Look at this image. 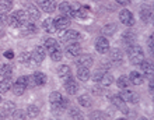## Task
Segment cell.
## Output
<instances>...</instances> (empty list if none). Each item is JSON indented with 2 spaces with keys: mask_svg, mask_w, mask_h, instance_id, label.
Masks as SVG:
<instances>
[{
  "mask_svg": "<svg viewBox=\"0 0 154 120\" xmlns=\"http://www.w3.org/2000/svg\"><path fill=\"white\" fill-rule=\"evenodd\" d=\"M128 50V56H129V62L130 64H140L142 60H144V52H143V49L139 46V45H132L130 48L126 49Z\"/></svg>",
  "mask_w": 154,
  "mask_h": 120,
  "instance_id": "cell-1",
  "label": "cell"
},
{
  "mask_svg": "<svg viewBox=\"0 0 154 120\" xmlns=\"http://www.w3.org/2000/svg\"><path fill=\"white\" fill-rule=\"evenodd\" d=\"M60 39H62V42H65V44L77 42V40L80 39V34L77 31H74V29H66V31L60 35Z\"/></svg>",
  "mask_w": 154,
  "mask_h": 120,
  "instance_id": "cell-2",
  "label": "cell"
},
{
  "mask_svg": "<svg viewBox=\"0 0 154 120\" xmlns=\"http://www.w3.org/2000/svg\"><path fill=\"white\" fill-rule=\"evenodd\" d=\"M95 49L101 55L108 53V50H109V42H108V39H106L105 36H98L97 38V40H95Z\"/></svg>",
  "mask_w": 154,
  "mask_h": 120,
  "instance_id": "cell-3",
  "label": "cell"
},
{
  "mask_svg": "<svg viewBox=\"0 0 154 120\" xmlns=\"http://www.w3.org/2000/svg\"><path fill=\"white\" fill-rule=\"evenodd\" d=\"M119 20H121V22L125 24L126 27H132V25L134 24V17L128 8L121 10V13H119Z\"/></svg>",
  "mask_w": 154,
  "mask_h": 120,
  "instance_id": "cell-4",
  "label": "cell"
},
{
  "mask_svg": "<svg viewBox=\"0 0 154 120\" xmlns=\"http://www.w3.org/2000/svg\"><path fill=\"white\" fill-rule=\"evenodd\" d=\"M45 56H46V49L44 46H37L34 49V52H31V57L37 64H41L44 62Z\"/></svg>",
  "mask_w": 154,
  "mask_h": 120,
  "instance_id": "cell-5",
  "label": "cell"
},
{
  "mask_svg": "<svg viewBox=\"0 0 154 120\" xmlns=\"http://www.w3.org/2000/svg\"><path fill=\"white\" fill-rule=\"evenodd\" d=\"M81 53V46L79 42L66 44V55L69 57H77Z\"/></svg>",
  "mask_w": 154,
  "mask_h": 120,
  "instance_id": "cell-6",
  "label": "cell"
},
{
  "mask_svg": "<svg viewBox=\"0 0 154 120\" xmlns=\"http://www.w3.org/2000/svg\"><path fill=\"white\" fill-rule=\"evenodd\" d=\"M119 96H121V99H123L125 102H132V104H137L139 102V95L137 94L129 91L128 88L122 89L121 94H119Z\"/></svg>",
  "mask_w": 154,
  "mask_h": 120,
  "instance_id": "cell-7",
  "label": "cell"
},
{
  "mask_svg": "<svg viewBox=\"0 0 154 120\" xmlns=\"http://www.w3.org/2000/svg\"><path fill=\"white\" fill-rule=\"evenodd\" d=\"M16 110V105L13 102H4V105L0 109V117L2 119H7L13 115V112Z\"/></svg>",
  "mask_w": 154,
  "mask_h": 120,
  "instance_id": "cell-8",
  "label": "cell"
},
{
  "mask_svg": "<svg viewBox=\"0 0 154 120\" xmlns=\"http://www.w3.org/2000/svg\"><path fill=\"white\" fill-rule=\"evenodd\" d=\"M139 14H140V18H142L143 22H150L151 17H153V11H151V7L147 6V4H143L140 10H139Z\"/></svg>",
  "mask_w": 154,
  "mask_h": 120,
  "instance_id": "cell-9",
  "label": "cell"
},
{
  "mask_svg": "<svg viewBox=\"0 0 154 120\" xmlns=\"http://www.w3.org/2000/svg\"><path fill=\"white\" fill-rule=\"evenodd\" d=\"M79 56L80 57L76 60L77 67H90L94 63L93 56H90V55H79Z\"/></svg>",
  "mask_w": 154,
  "mask_h": 120,
  "instance_id": "cell-10",
  "label": "cell"
},
{
  "mask_svg": "<svg viewBox=\"0 0 154 120\" xmlns=\"http://www.w3.org/2000/svg\"><path fill=\"white\" fill-rule=\"evenodd\" d=\"M111 100H112V104H114L122 113H125L126 115V113L129 112V109H128V106H126V102L123 99H121V96L119 95H112L111 96Z\"/></svg>",
  "mask_w": 154,
  "mask_h": 120,
  "instance_id": "cell-11",
  "label": "cell"
},
{
  "mask_svg": "<svg viewBox=\"0 0 154 120\" xmlns=\"http://www.w3.org/2000/svg\"><path fill=\"white\" fill-rule=\"evenodd\" d=\"M65 89L69 95H74L77 92V89H79V85H77V82L72 77H67V80H66V82H65Z\"/></svg>",
  "mask_w": 154,
  "mask_h": 120,
  "instance_id": "cell-12",
  "label": "cell"
},
{
  "mask_svg": "<svg viewBox=\"0 0 154 120\" xmlns=\"http://www.w3.org/2000/svg\"><path fill=\"white\" fill-rule=\"evenodd\" d=\"M134 39H136V36L132 31H126L123 32V35H122V42L125 45V48H130L132 45H134Z\"/></svg>",
  "mask_w": 154,
  "mask_h": 120,
  "instance_id": "cell-13",
  "label": "cell"
},
{
  "mask_svg": "<svg viewBox=\"0 0 154 120\" xmlns=\"http://www.w3.org/2000/svg\"><path fill=\"white\" fill-rule=\"evenodd\" d=\"M59 11L62 13V16L67 17V18H73V8L67 2H63L59 4Z\"/></svg>",
  "mask_w": 154,
  "mask_h": 120,
  "instance_id": "cell-14",
  "label": "cell"
},
{
  "mask_svg": "<svg viewBox=\"0 0 154 120\" xmlns=\"http://www.w3.org/2000/svg\"><path fill=\"white\" fill-rule=\"evenodd\" d=\"M55 21V27H56V29H66L70 27V18H67V17L62 16L59 17V18H56Z\"/></svg>",
  "mask_w": 154,
  "mask_h": 120,
  "instance_id": "cell-15",
  "label": "cell"
},
{
  "mask_svg": "<svg viewBox=\"0 0 154 120\" xmlns=\"http://www.w3.org/2000/svg\"><path fill=\"white\" fill-rule=\"evenodd\" d=\"M109 52V59L111 62H114V63H121L122 59H123V52H122L121 49H111V50H108Z\"/></svg>",
  "mask_w": 154,
  "mask_h": 120,
  "instance_id": "cell-16",
  "label": "cell"
},
{
  "mask_svg": "<svg viewBox=\"0 0 154 120\" xmlns=\"http://www.w3.org/2000/svg\"><path fill=\"white\" fill-rule=\"evenodd\" d=\"M13 14H14V17L18 20V22H20L21 27H24V25L29 21L28 14H27V11H24V10H17V11H14Z\"/></svg>",
  "mask_w": 154,
  "mask_h": 120,
  "instance_id": "cell-17",
  "label": "cell"
},
{
  "mask_svg": "<svg viewBox=\"0 0 154 120\" xmlns=\"http://www.w3.org/2000/svg\"><path fill=\"white\" fill-rule=\"evenodd\" d=\"M44 48L51 53L52 50H55V49L60 48V45L57 44V40L53 39V38H46V39H44Z\"/></svg>",
  "mask_w": 154,
  "mask_h": 120,
  "instance_id": "cell-18",
  "label": "cell"
},
{
  "mask_svg": "<svg viewBox=\"0 0 154 120\" xmlns=\"http://www.w3.org/2000/svg\"><path fill=\"white\" fill-rule=\"evenodd\" d=\"M0 76L6 78V77L13 76V66L8 63H0Z\"/></svg>",
  "mask_w": 154,
  "mask_h": 120,
  "instance_id": "cell-19",
  "label": "cell"
},
{
  "mask_svg": "<svg viewBox=\"0 0 154 120\" xmlns=\"http://www.w3.org/2000/svg\"><path fill=\"white\" fill-rule=\"evenodd\" d=\"M27 14H28L29 17V20H32V21H37L38 18L41 17V11L38 10L37 6H34V4H29L28 6V10H27Z\"/></svg>",
  "mask_w": 154,
  "mask_h": 120,
  "instance_id": "cell-20",
  "label": "cell"
},
{
  "mask_svg": "<svg viewBox=\"0 0 154 120\" xmlns=\"http://www.w3.org/2000/svg\"><path fill=\"white\" fill-rule=\"evenodd\" d=\"M90 76H91V73H90L88 67H79L77 68V78L80 81H88Z\"/></svg>",
  "mask_w": 154,
  "mask_h": 120,
  "instance_id": "cell-21",
  "label": "cell"
},
{
  "mask_svg": "<svg viewBox=\"0 0 154 120\" xmlns=\"http://www.w3.org/2000/svg\"><path fill=\"white\" fill-rule=\"evenodd\" d=\"M11 85H13L11 77H6V78H3V80L0 81V94H6L8 89H11Z\"/></svg>",
  "mask_w": 154,
  "mask_h": 120,
  "instance_id": "cell-22",
  "label": "cell"
},
{
  "mask_svg": "<svg viewBox=\"0 0 154 120\" xmlns=\"http://www.w3.org/2000/svg\"><path fill=\"white\" fill-rule=\"evenodd\" d=\"M42 27H44V29L46 32H49V34H55V32L57 31L56 27H55V21H53V18H46V20L42 22Z\"/></svg>",
  "mask_w": 154,
  "mask_h": 120,
  "instance_id": "cell-23",
  "label": "cell"
},
{
  "mask_svg": "<svg viewBox=\"0 0 154 120\" xmlns=\"http://www.w3.org/2000/svg\"><path fill=\"white\" fill-rule=\"evenodd\" d=\"M129 81H130V84H133V85H140V84H143V76L139 71H132L129 76Z\"/></svg>",
  "mask_w": 154,
  "mask_h": 120,
  "instance_id": "cell-24",
  "label": "cell"
},
{
  "mask_svg": "<svg viewBox=\"0 0 154 120\" xmlns=\"http://www.w3.org/2000/svg\"><path fill=\"white\" fill-rule=\"evenodd\" d=\"M39 7H42V10H44L45 13H49V14H51V13H53L56 10L57 6H56V3H55V0H48L46 3H44L42 6H39Z\"/></svg>",
  "mask_w": 154,
  "mask_h": 120,
  "instance_id": "cell-25",
  "label": "cell"
},
{
  "mask_svg": "<svg viewBox=\"0 0 154 120\" xmlns=\"http://www.w3.org/2000/svg\"><path fill=\"white\" fill-rule=\"evenodd\" d=\"M116 29H118V27L115 24H106L102 27V34L105 36H112L116 32Z\"/></svg>",
  "mask_w": 154,
  "mask_h": 120,
  "instance_id": "cell-26",
  "label": "cell"
},
{
  "mask_svg": "<svg viewBox=\"0 0 154 120\" xmlns=\"http://www.w3.org/2000/svg\"><path fill=\"white\" fill-rule=\"evenodd\" d=\"M140 68H142L143 73H146V74H153V64L151 62H147V60H142L140 62Z\"/></svg>",
  "mask_w": 154,
  "mask_h": 120,
  "instance_id": "cell-27",
  "label": "cell"
},
{
  "mask_svg": "<svg viewBox=\"0 0 154 120\" xmlns=\"http://www.w3.org/2000/svg\"><path fill=\"white\" fill-rule=\"evenodd\" d=\"M116 85L119 87L121 89H126V88H129L130 87V81H129V77H125V76H122L118 78L116 81Z\"/></svg>",
  "mask_w": 154,
  "mask_h": 120,
  "instance_id": "cell-28",
  "label": "cell"
},
{
  "mask_svg": "<svg viewBox=\"0 0 154 120\" xmlns=\"http://www.w3.org/2000/svg\"><path fill=\"white\" fill-rule=\"evenodd\" d=\"M32 77H34V80H35V84H37V85L46 84V76H45L44 73L37 71V73H34V74H32Z\"/></svg>",
  "mask_w": 154,
  "mask_h": 120,
  "instance_id": "cell-29",
  "label": "cell"
},
{
  "mask_svg": "<svg viewBox=\"0 0 154 120\" xmlns=\"http://www.w3.org/2000/svg\"><path fill=\"white\" fill-rule=\"evenodd\" d=\"M11 88H13V92H14L16 95H23V94L25 92V89H27V87L16 81V82H14V84L11 85Z\"/></svg>",
  "mask_w": 154,
  "mask_h": 120,
  "instance_id": "cell-30",
  "label": "cell"
},
{
  "mask_svg": "<svg viewBox=\"0 0 154 120\" xmlns=\"http://www.w3.org/2000/svg\"><path fill=\"white\" fill-rule=\"evenodd\" d=\"M79 104H80L81 106H84V108H90V106L93 105V102H91V96L90 95L79 96Z\"/></svg>",
  "mask_w": 154,
  "mask_h": 120,
  "instance_id": "cell-31",
  "label": "cell"
},
{
  "mask_svg": "<svg viewBox=\"0 0 154 120\" xmlns=\"http://www.w3.org/2000/svg\"><path fill=\"white\" fill-rule=\"evenodd\" d=\"M57 74H59V77H60V78H67V77H70V67H69V66H66V64H63V66H60V67H59Z\"/></svg>",
  "mask_w": 154,
  "mask_h": 120,
  "instance_id": "cell-32",
  "label": "cell"
},
{
  "mask_svg": "<svg viewBox=\"0 0 154 120\" xmlns=\"http://www.w3.org/2000/svg\"><path fill=\"white\" fill-rule=\"evenodd\" d=\"M101 85L102 87H109L112 82H114V77L111 76V74H108V73H105L104 76H102V78H101Z\"/></svg>",
  "mask_w": 154,
  "mask_h": 120,
  "instance_id": "cell-33",
  "label": "cell"
},
{
  "mask_svg": "<svg viewBox=\"0 0 154 120\" xmlns=\"http://www.w3.org/2000/svg\"><path fill=\"white\" fill-rule=\"evenodd\" d=\"M65 110H66V109L62 106L60 102H59V104H52V113L55 115V116H60Z\"/></svg>",
  "mask_w": 154,
  "mask_h": 120,
  "instance_id": "cell-34",
  "label": "cell"
},
{
  "mask_svg": "<svg viewBox=\"0 0 154 120\" xmlns=\"http://www.w3.org/2000/svg\"><path fill=\"white\" fill-rule=\"evenodd\" d=\"M49 55H51V59H52L53 62H60L62 57H63L60 48H57V49H55V50H52V52L49 53Z\"/></svg>",
  "mask_w": 154,
  "mask_h": 120,
  "instance_id": "cell-35",
  "label": "cell"
},
{
  "mask_svg": "<svg viewBox=\"0 0 154 120\" xmlns=\"http://www.w3.org/2000/svg\"><path fill=\"white\" fill-rule=\"evenodd\" d=\"M13 8V0H0V10L8 11Z\"/></svg>",
  "mask_w": 154,
  "mask_h": 120,
  "instance_id": "cell-36",
  "label": "cell"
},
{
  "mask_svg": "<svg viewBox=\"0 0 154 120\" xmlns=\"http://www.w3.org/2000/svg\"><path fill=\"white\" fill-rule=\"evenodd\" d=\"M105 73H106L105 70H102V68H98L97 71H94L93 76H90V77L93 78L94 82H100V81H101V78H102V76H104Z\"/></svg>",
  "mask_w": 154,
  "mask_h": 120,
  "instance_id": "cell-37",
  "label": "cell"
},
{
  "mask_svg": "<svg viewBox=\"0 0 154 120\" xmlns=\"http://www.w3.org/2000/svg\"><path fill=\"white\" fill-rule=\"evenodd\" d=\"M29 62H31V52H23L21 53L20 55V63L29 66Z\"/></svg>",
  "mask_w": 154,
  "mask_h": 120,
  "instance_id": "cell-38",
  "label": "cell"
},
{
  "mask_svg": "<svg viewBox=\"0 0 154 120\" xmlns=\"http://www.w3.org/2000/svg\"><path fill=\"white\" fill-rule=\"evenodd\" d=\"M7 24L11 25V27H14V28H20V27H21L20 22H18V20H17L16 17H14V14H10V16H7Z\"/></svg>",
  "mask_w": 154,
  "mask_h": 120,
  "instance_id": "cell-39",
  "label": "cell"
},
{
  "mask_svg": "<svg viewBox=\"0 0 154 120\" xmlns=\"http://www.w3.org/2000/svg\"><path fill=\"white\" fill-rule=\"evenodd\" d=\"M69 116L72 117V119H83V113L80 112V110H79V109L77 108H72L69 110Z\"/></svg>",
  "mask_w": 154,
  "mask_h": 120,
  "instance_id": "cell-40",
  "label": "cell"
},
{
  "mask_svg": "<svg viewBox=\"0 0 154 120\" xmlns=\"http://www.w3.org/2000/svg\"><path fill=\"white\" fill-rule=\"evenodd\" d=\"M27 115H28L29 117H37L38 115H39V109H38L35 105H31V106H28Z\"/></svg>",
  "mask_w": 154,
  "mask_h": 120,
  "instance_id": "cell-41",
  "label": "cell"
},
{
  "mask_svg": "<svg viewBox=\"0 0 154 120\" xmlns=\"http://www.w3.org/2000/svg\"><path fill=\"white\" fill-rule=\"evenodd\" d=\"M63 96L59 94V92H52L51 95H49V100H51V104H59L62 100Z\"/></svg>",
  "mask_w": 154,
  "mask_h": 120,
  "instance_id": "cell-42",
  "label": "cell"
},
{
  "mask_svg": "<svg viewBox=\"0 0 154 120\" xmlns=\"http://www.w3.org/2000/svg\"><path fill=\"white\" fill-rule=\"evenodd\" d=\"M6 24H7V16H0V35H3V29Z\"/></svg>",
  "mask_w": 154,
  "mask_h": 120,
  "instance_id": "cell-43",
  "label": "cell"
},
{
  "mask_svg": "<svg viewBox=\"0 0 154 120\" xmlns=\"http://www.w3.org/2000/svg\"><path fill=\"white\" fill-rule=\"evenodd\" d=\"M11 116L14 117V119H24V117L27 116V115L24 113V110H14Z\"/></svg>",
  "mask_w": 154,
  "mask_h": 120,
  "instance_id": "cell-44",
  "label": "cell"
},
{
  "mask_svg": "<svg viewBox=\"0 0 154 120\" xmlns=\"http://www.w3.org/2000/svg\"><path fill=\"white\" fill-rule=\"evenodd\" d=\"M17 82H20V84L25 85V87H28V77L27 76H21L17 78Z\"/></svg>",
  "mask_w": 154,
  "mask_h": 120,
  "instance_id": "cell-45",
  "label": "cell"
},
{
  "mask_svg": "<svg viewBox=\"0 0 154 120\" xmlns=\"http://www.w3.org/2000/svg\"><path fill=\"white\" fill-rule=\"evenodd\" d=\"M90 119H104V113H101V112L90 113Z\"/></svg>",
  "mask_w": 154,
  "mask_h": 120,
  "instance_id": "cell-46",
  "label": "cell"
},
{
  "mask_svg": "<svg viewBox=\"0 0 154 120\" xmlns=\"http://www.w3.org/2000/svg\"><path fill=\"white\" fill-rule=\"evenodd\" d=\"M4 57H7V59H13V57H14L13 50H7V52H4Z\"/></svg>",
  "mask_w": 154,
  "mask_h": 120,
  "instance_id": "cell-47",
  "label": "cell"
},
{
  "mask_svg": "<svg viewBox=\"0 0 154 120\" xmlns=\"http://www.w3.org/2000/svg\"><path fill=\"white\" fill-rule=\"evenodd\" d=\"M118 4H121V6H128L130 3V0H115Z\"/></svg>",
  "mask_w": 154,
  "mask_h": 120,
  "instance_id": "cell-48",
  "label": "cell"
},
{
  "mask_svg": "<svg viewBox=\"0 0 154 120\" xmlns=\"http://www.w3.org/2000/svg\"><path fill=\"white\" fill-rule=\"evenodd\" d=\"M35 80H34V77L31 76V77H28V87H35Z\"/></svg>",
  "mask_w": 154,
  "mask_h": 120,
  "instance_id": "cell-49",
  "label": "cell"
},
{
  "mask_svg": "<svg viewBox=\"0 0 154 120\" xmlns=\"http://www.w3.org/2000/svg\"><path fill=\"white\" fill-rule=\"evenodd\" d=\"M149 49H150V52H153V35L149 36Z\"/></svg>",
  "mask_w": 154,
  "mask_h": 120,
  "instance_id": "cell-50",
  "label": "cell"
},
{
  "mask_svg": "<svg viewBox=\"0 0 154 120\" xmlns=\"http://www.w3.org/2000/svg\"><path fill=\"white\" fill-rule=\"evenodd\" d=\"M48 0H37V3H38V6H42L44 3H46Z\"/></svg>",
  "mask_w": 154,
  "mask_h": 120,
  "instance_id": "cell-51",
  "label": "cell"
},
{
  "mask_svg": "<svg viewBox=\"0 0 154 120\" xmlns=\"http://www.w3.org/2000/svg\"><path fill=\"white\" fill-rule=\"evenodd\" d=\"M150 91L153 92V80H150Z\"/></svg>",
  "mask_w": 154,
  "mask_h": 120,
  "instance_id": "cell-52",
  "label": "cell"
},
{
  "mask_svg": "<svg viewBox=\"0 0 154 120\" xmlns=\"http://www.w3.org/2000/svg\"><path fill=\"white\" fill-rule=\"evenodd\" d=\"M0 102H2V96H0Z\"/></svg>",
  "mask_w": 154,
  "mask_h": 120,
  "instance_id": "cell-53",
  "label": "cell"
}]
</instances>
